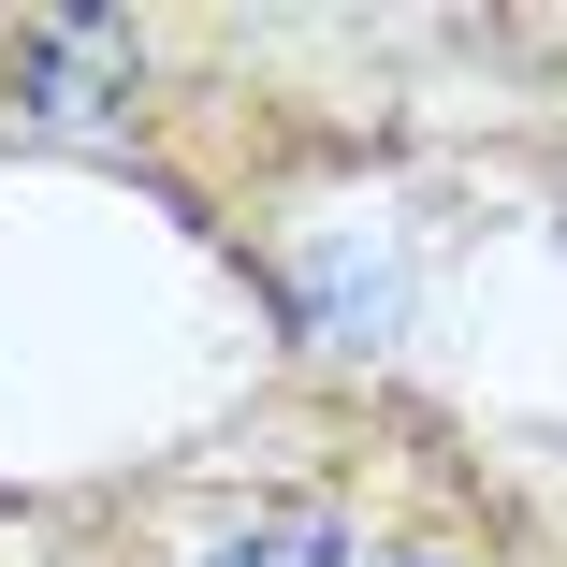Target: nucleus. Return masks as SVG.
Instances as JSON below:
<instances>
[{
  "mask_svg": "<svg viewBox=\"0 0 567 567\" xmlns=\"http://www.w3.org/2000/svg\"><path fill=\"white\" fill-rule=\"evenodd\" d=\"M204 567H364V524L334 509V495H262L204 538Z\"/></svg>",
  "mask_w": 567,
  "mask_h": 567,
  "instance_id": "nucleus-1",
  "label": "nucleus"
},
{
  "mask_svg": "<svg viewBox=\"0 0 567 567\" xmlns=\"http://www.w3.org/2000/svg\"><path fill=\"white\" fill-rule=\"evenodd\" d=\"M364 567H495L466 524H393V538H364Z\"/></svg>",
  "mask_w": 567,
  "mask_h": 567,
  "instance_id": "nucleus-2",
  "label": "nucleus"
}]
</instances>
